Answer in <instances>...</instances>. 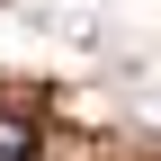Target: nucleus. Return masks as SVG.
<instances>
[{"instance_id": "1", "label": "nucleus", "mask_w": 161, "mask_h": 161, "mask_svg": "<svg viewBox=\"0 0 161 161\" xmlns=\"http://www.w3.org/2000/svg\"><path fill=\"white\" fill-rule=\"evenodd\" d=\"M36 143H45L36 116H27V108H0V161H36Z\"/></svg>"}]
</instances>
